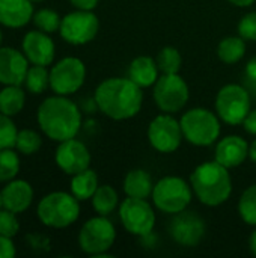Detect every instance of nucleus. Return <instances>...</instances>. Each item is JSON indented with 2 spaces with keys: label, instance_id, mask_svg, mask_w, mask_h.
I'll list each match as a JSON object with an SVG mask.
<instances>
[{
  "label": "nucleus",
  "instance_id": "35",
  "mask_svg": "<svg viewBox=\"0 0 256 258\" xmlns=\"http://www.w3.org/2000/svg\"><path fill=\"white\" fill-rule=\"evenodd\" d=\"M238 35L244 41H253L256 42V11L246 14L237 26Z\"/></svg>",
  "mask_w": 256,
  "mask_h": 258
},
{
  "label": "nucleus",
  "instance_id": "43",
  "mask_svg": "<svg viewBox=\"0 0 256 258\" xmlns=\"http://www.w3.org/2000/svg\"><path fill=\"white\" fill-rule=\"evenodd\" d=\"M2 41H3V35H2V30H0V47H2Z\"/></svg>",
  "mask_w": 256,
  "mask_h": 258
},
{
  "label": "nucleus",
  "instance_id": "40",
  "mask_svg": "<svg viewBox=\"0 0 256 258\" xmlns=\"http://www.w3.org/2000/svg\"><path fill=\"white\" fill-rule=\"evenodd\" d=\"M249 251L252 255L256 257V228L250 233V237H249Z\"/></svg>",
  "mask_w": 256,
  "mask_h": 258
},
{
  "label": "nucleus",
  "instance_id": "23",
  "mask_svg": "<svg viewBox=\"0 0 256 258\" xmlns=\"http://www.w3.org/2000/svg\"><path fill=\"white\" fill-rule=\"evenodd\" d=\"M98 175L94 169L88 168L71 178V194L78 200V201H88L92 200L94 194L98 189Z\"/></svg>",
  "mask_w": 256,
  "mask_h": 258
},
{
  "label": "nucleus",
  "instance_id": "10",
  "mask_svg": "<svg viewBox=\"0 0 256 258\" xmlns=\"http://www.w3.org/2000/svg\"><path fill=\"white\" fill-rule=\"evenodd\" d=\"M122 227L133 236L146 237L155 227V212L146 200L127 197L119 204Z\"/></svg>",
  "mask_w": 256,
  "mask_h": 258
},
{
  "label": "nucleus",
  "instance_id": "28",
  "mask_svg": "<svg viewBox=\"0 0 256 258\" xmlns=\"http://www.w3.org/2000/svg\"><path fill=\"white\" fill-rule=\"evenodd\" d=\"M24 85L29 92L42 94L50 86V71L47 70V67H42V65L29 67Z\"/></svg>",
  "mask_w": 256,
  "mask_h": 258
},
{
  "label": "nucleus",
  "instance_id": "17",
  "mask_svg": "<svg viewBox=\"0 0 256 258\" xmlns=\"http://www.w3.org/2000/svg\"><path fill=\"white\" fill-rule=\"evenodd\" d=\"M29 59L24 53L12 47H0V83L20 85L24 83L29 71Z\"/></svg>",
  "mask_w": 256,
  "mask_h": 258
},
{
  "label": "nucleus",
  "instance_id": "29",
  "mask_svg": "<svg viewBox=\"0 0 256 258\" xmlns=\"http://www.w3.org/2000/svg\"><path fill=\"white\" fill-rule=\"evenodd\" d=\"M238 215L250 227H256V184L249 186L240 197L237 206Z\"/></svg>",
  "mask_w": 256,
  "mask_h": 258
},
{
  "label": "nucleus",
  "instance_id": "21",
  "mask_svg": "<svg viewBox=\"0 0 256 258\" xmlns=\"http://www.w3.org/2000/svg\"><path fill=\"white\" fill-rule=\"evenodd\" d=\"M158 65L157 60L151 56H137L131 60L128 67V76L136 85H139L142 89L151 88L158 80Z\"/></svg>",
  "mask_w": 256,
  "mask_h": 258
},
{
  "label": "nucleus",
  "instance_id": "37",
  "mask_svg": "<svg viewBox=\"0 0 256 258\" xmlns=\"http://www.w3.org/2000/svg\"><path fill=\"white\" fill-rule=\"evenodd\" d=\"M244 76H246V80L249 82V85L256 88V56L246 63Z\"/></svg>",
  "mask_w": 256,
  "mask_h": 258
},
{
  "label": "nucleus",
  "instance_id": "25",
  "mask_svg": "<svg viewBox=\"0 0 256 258\" xmlns=\"http://www.w3.org/2000/svg\"><path fill=\"white\" fill-rule=\"evenodd\" d=\"M246 54V41L237 36H226L217 45V56L223 63L234 65L240 62Z\"/></svg>",
  "mask_w": 256,
  "mask_h": 258
},
{
  "label": "nucleus",
  "instance_id": "45",
  "mask_svg": "<svg viewBox=\"0 0 256 258\" xmlns=\"http://www.w3.org/2000/svg\"><path fill=\"white\" fill-rule=\"evenodd\" d=\"M30 2H33V3H36V2H42V0H30Z\"/></svg>",
  "mask_w": 256,
  "mask_h": 258
},
{
  "label": "nucleus",
  "instance_id": "38",
  "mask_svg": "<svg viewBox=\"0 0 256 258\" xmlns=\"http://www.w3.org/2000/svg\"><path fill=\"white\" fill-rule=\"evenodd\" d=\"M243 127H244V130H246L249 135L256 136V109H252V110L247 113L246 119L243 121Z\"/></svg>",
  "mask_w": 256,
  "mask_h": 258
},
{
  "label": "nucleus",
  "instance_id": "4",
  "mask_svg": "<svg viewBox=\"0 0 256 258\" xmlns=\"http://www.w3.org/2000/svg\"><path fill=\"white\" fill-rule=\"evenodd\" d=\"M80 201L68 192H51L45 195L36 209L39 221L50 228L62 230L72 225L80 216Z\"/></svg>",
  "mask_w": 256,
  "mask_h": 258
},
{
  "label": "nucleus",
  "instance_id": "32",
  "mask_svg": "<svg viewBox=\"0 0 256 258\" xmlns=\"http://www.w3.org/2000/svg\"><path fill=\"white\" fill-rule=\"evenodd\" d=\"M62 17L53 11V9H39L38 12L33 14V24L36 26L38 30H42L45 33H54L60 29Z\"/></svg>",
  "mask_w": 256,
  "mask_h": 258
},
{
  "label": "nucleus",
  "instance_id": "18",
  "mask_svg": "<svg viewBox=\"0 0 256 258\" xmlns=\"http://www.w3.org/2000/svg\"><path fill=\"white\" fill-rule=\"evenodd\" d=\"M249 157V144L238 135L222 138L214 150V160L228 169L238 168Z\"/></svg>",
  "mask_w": 256,
  "mask_h": 258
},
{
  "label": "nucleus",
  "instance_id": "39",
  "mask_svg": "<svg viewBox=\"0 0 256 258\" xmlns=\"http://www.w3.org/2000/svg\"><path fill=\"white\" fill-rule=\"evenodd\" d=\"M100 0H69V3L75 9H84V11H94L98 6Z\"/></svg>",
  "mask_w": 256,
  "mask_h": 258
},
{
  "label": "nucleus",
  "instance_id": "12",
  "mask_svg": "<svg viewBox=\"0 0 256 258\" xmlns=\"http://www.w3.org/2000/svg\"><path fill=\"white\" fill-rule=\"evenodd\" d=\"M86 80V65L81 59L68 56L50 70V88L57 95L75 94Z\"/></svg>",
  "mask_w": 256,
  "mask_h": 258
},
{
  "label": "nucleus",
  "instance_id": "15",
  "mask_svg": "<svg viewBox=\"0 0 256 258\" xmlns=\"http://www.w3.org/2000/svg\"><path fill=\"white\" fill-rule=\"evenodd\" d=\"M172 239L181 246H196L205 236V222L198 213L181 212L174 215L169 227Z\"/></svg>",
  "mask_w": 256,
  "mask_h": 258
},
{
  "label": "nucleus",
  "instance_id": "30",
  "mask_svg": "<svg viewBox=\"0 0 256 258\" xmlns=\"http://www.w3.org/2000/svg\"><path fill=\"white\" fill-rule=\"evenodd\" d=\"M20 171V157L12 148L0 150V183H8Z\"/></svg>",
  "mask_w": 256,
  "mask_h": 258
},
{
  "label": "nucleus",
  "instance_id": "34",
  "mask_svg": "<svg viewBox=\"0 0 256 258\" xmlns=\"http://www.w3.org/2000/svg\"><path fill=\"white\" fill-rule=\"evenodd\" d=\"M20 230V222L17 219V213L8 210V209H0V234L6 237H14L17 236Z\"/></svg>",
  "mask_w": 256,
  "mask_h": 258
},
{
  "label": "nucleus",
  "instance_id": "42",
  "mask_svg": "<svg viewBox=\"0 0 256 258\" xmlns=\"http://www.w3.org/2000/svg\"><path fill=\"white\" fill-rule=\"evenodd\" d=\"M249 157H250V160L256 163V138L253 139V142L249 145Z\"/></svg>",
  "mask_w": 256,
  "mask_h": 258
},
{
  "label": "nucleus",
  "instance_id": "24",
  "mask_svg": "<svg viewBox=\"0 0 256 258\" xmlns=\"http://www.w3.org/2000/svg\"><path fill=\"white\" fill-rule=\"evenodd\" d=\"M26 104V94L20 85H6L0 91V112L8 116L18 115Z\"/></svg>",
  "mask_w": 256,
  "mask_h": 258
},
{
  "label": "nucleus",
  "instance_id": "11",
  "mask_svg": "<svg viewBox=\"0 0 256 258\" xmlns=\"http://www.w3.org/2000/svg\"><path fill=\"white\" fill-rule=\"evenodd\" d=\"M100 30V20L92 11L75 9L62 17L59 33L71 45H84L95 39Z\"/></svg>",
  "mask_w": 256,
  "mask_h": 258
},
{
  "label": "nucleus",
  "instance_id": "26",
  "mask_svg": "<svg viewBox=\"0 0 256 258\" xmlns=\"http://www.w3.org/2000/svg\"><path fill=\"white\" fill-rule=\"evenodd\" d=\"M118 206H119V197L115 187H112L110 184L98 186L97 192L92 197V207L95 213L101 216H109L116 210Z\"/></svg>",
  "mask_w": 256,
  "mask_h": 258
},
{
  "label": "nucleus",
  "instance_id": "9",
  "mask_svg": "<svg viewBox=\"0 0 256 258\" xmlns=\"http://www.w3.org/2000/svg\"><path fill=\"white\" fill-rule=\"evenodd\" d=\"M155 106L164 113L181 112L190 98V89L186 80L178 74H161L152 86Z\"/></svg>",
  "mask_w": 256,
  "mask_h": 258
},
{
  "label": "nucleus",
  "instance_id": "7",
  "mask_svg": "<svg viewBox=\"0 0 256 258\" xmlns=\"http://www.w3.org/2000/svg\"><path fill=\"white\" fill-rule=\"evenodd\" d=\"M214 107L220 121L228 125H240L252 110V98L244 86L228 83L219 89Z\"/></svg>",
  "mask_w": 256,
  "mask_h": 258
},
{
  "label": "nucleus",
  "instance_id": "16",
  "mask_svg": "<svg viewBox=\"0 0 256 258\" xmlns=\"http://www.w3.org/2000/svg\"><path fill=\"white\" fill-rule=\"evenodd\" d=\"M23 53L32 65L47 67L54 60L56 45L48 33L42 30H30L23 38Z\"/></svg>",
  "mask_w": 256,
  "mask_h": 258
},
{
  "label": "nucleus",
  "instance_id": "22",
  "mask_svg": "<svg viewBox=\"0 0 256 258\" xmlns=\"http://www.w3.org/2000/svg\"><path fill=\"white\" fill-rule=\"evenodd\" d=\"M124 192L130 198L146 200L152 195L154 181L145 169H131L124 178Z\"/></svg>",
  "mask_w": 256,
  "mask_h": 258
},
{
  "label": "nucleus",
  "instance_id": "27",
  "mask_svg": "<svg viewBox=\"0 0 256 258\" xmlns=\"http://www.w3.org/2000/svg\"><path fill=\"white\" fill-rule=\"evenodd\" d=\"M157 65L161 74H178L183 67V56L178 48L175 47H163L157 57Z\"/></svg>",
  "mask_w": 256,
  "mask_h": 258
},
{
  "label": "nucleus",
  "instance_id": "1",
  "mask_svg": "<svg viewBox=\"0 0 256 258\" xmlns=\"http://www.w3.org/2000/svg\"><path fill=\"white\" fill-rule=\"evenodd\" d=\"M98 110L115 121L134 118L143 104V91L130 77L103 80L94 94Z\"/></svg>",
  "mask_w": 256,
  "mask_h": 258
},
{
  "label": "nucleus",
  "instance_id": "41",
  "mask_svg": "<svg viewBox=\"0 0 256 258\" xmlns=\"http://www.w3.org/2000/svg\"><path fill=\"white\" fill-rule=\"evenodd\" d=\"M228 2L235 5V6H238V8H247V6L255 3V0H228Z\"/></svg>",
  "mask_w": 256,
  "mask_h": 258
},
{
  "label": "nucleus",
  "instance_id": "8",
  "mask_svg": "<svg viewBox=\"0 0 256 258\" xmlns=\"http://www.w3.org/2000/svg\"><path fill=\"white\" fill-rule=\"evenodd\" d=\"M116 240V228L107 216H95L88 219L78 233L80 249L91 257H106Z\"/></svg>",
  "mask_w": 256,
  "mask_h": 258
},
{
  "label": "nucleus",
  "instance_id": "19",
  "mask_svg": "<svg viewBox=\"0 0 256 258\" xmlns=\"http://www.w3.org/2000/svg\"><path fill=\"white\" fill-rule=\"evenodd\" d=\"M33 201V189L26 180H11L2 189V204L14 213H24Z\"/></svg>",
  "mask_w": 256,
  "mask_h": 258
},
{
  "label": "nucleus",
  "instance_id": "13",
  "mask_svg": "<svg viewBox=\"0 0 256 258\" xmlns=\"http://www.w3.org/2000/svg\"><path fill=\"white\" fill-rule=\"evenodd\" d=\"M183 138L181 124L170 113L155 116L148 125V141L151 147L161 154L175 153L181 147Z\"/></svg>",
  "mask_w": 256,
  "mask_h": 258
},
{
  "label": "nucleus",
  "instance_id": "3",
  "mask_svg": "<svg viewBox=\"0 0 256 258\" xmlns=\"http://www.w3.org/2000/svg\"><path fill=\"white\" fill-rule=\"evenodd\" d=\"M193 195L208 207H217L226 203L232 194V178L229 169L213 162L201 163L190 174Z\"/></svg>",
  "mask_w": 256,
  "mask_h": 258
},
{
  "label": "nucleus",
  "instance_id": "36",
  "mask_svg": "<svg viewBox=\"0 0 256 258\" xmlns=\"http://www.w3.org/2000/svg\"><path fill=\"white\" fill-rule=\"evenodd\" d=\"M14 257H15V246H14L12 237H6L0 234V258Z\"/></svg>",
  "mask_w": 256,
  "mask_h": 258
},
{
  "label": "nucleus",
  "instance_id": "33",
  "mask_svg": "<svg viewBox=\"0 0 256 258\" xmlns=\"http://www.w3.org/2000/svg\"><path fill=\"white\" fill-rule=\"evenodd\" d=\"M11 118L12 116H8L0 112V150L15 147L18 130Z\"/></svg>",
  "mask_w": 256,
  "mask_h": 258
},
{
  "label": "nucleus",
  "instance_id": "6",
  "mask_svg": "<svg viewBox=\"0 0 256 258\" xmlns=\"http://www.w3.org/2000/svg\"><path fill=\"white\" fill-rule=\"evenodd\" d=\"M152 203L157 210L166 215H177L184 210L192 203L193 189L190 183L181 177L169 175L160 178L152 189Z\"/></svg>",
  "mask_w": 256,
  "mask_h": 258
},
{
  "label": "nucleus",
  "instance_id": "5",
  "mask_svg": "<svg viewBox=\"0 0 256 258\" xmlns=\"http://www.w3.org/2000/svg\"><path fill=\"white\" fill-rule=\"evenodd\" d=\"M184 139L195 147H210L219 141L222 124L216 112L205 107L187 110L180 119Z\"/></svg>",
  "mask_w": 256,
  "mask_h": 258
},
{
  "label": "nucleus",
  "instance_id": "2",
  "mask_svg": "<svg viewBox=\"0 0 256 258\" xmlns=\"http://www.w3.org/2000/svg\"><path fill=\"white\" fill-rule=\"evenodd\" d=\"M36 119L42 133L56 142H63L77 136L81 127L80 107L65 95L45 98L36 113Z\"/></svg>",
  "mask_w": 256,
  "mask_h": 258
},
{
  "label": "nucleus",
  "instance_id": "20",
  "mask_svg": "<svg viewBox=\"0 0 256 258\" xmlns=\"http://www.w3.org/2000/svg\"><path fill=\"white\" fill-rule=\"evenodd\" d=\"M32 3L30 0H0V24L9 29L24 27L33 20Z\"/></svg>",
  "mask_w": 256,
  "mask_h": 258
},
{
  "label": "nucleus",
  "instance_id": "14",
  "mask_svg": "<svg viewBox=\"0 0 256 258\" xmlns=\"http://www.w3.org/2000/svg\"><path fill=\"white\" fill-rule=\"evenodd\" d=\"M91 159L92 157L88 147L75 138L59 142V147L54 153V162L57 168L71 177L88 169L91 166Z\"/></svg>",
  "mask_w": 256,
  "mask_h": 258
},
{
  "label": "nucleus",
  "instance_id": "31",
  "mask_svg": "<svg viewBox=\"0 0 256 258\" xmlns=\"http://www.w3.org/2000/svg\"><path fill=\"white\" fill-rule=\"evenodd\" d=\"M41 147H42V138L39 133H36L35 130H30V128L18 130L15 148L21 154H24V156L35 154L41 150Z\"/></svg>",
  "mask_w": 256,
  "mask_h": 258
},
{
  "label": "nucleus",
  "instance_id": "44",
  "mask_svg": "<svg viewBox=\"0 0 256 258\" xmlns=\"http://www.w3.org/2000/svg\"><path fill=\"white\" fill-rule=\"evenodd\" d=\"M3 207V204H2V192H0V209Z\"/></svg>",
  "mask_w": 256,
  "mask_h": 258
}]
</instances>
